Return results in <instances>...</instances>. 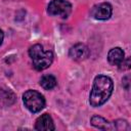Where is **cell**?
<instances>
[{"label": "cell", "mask_w": 131, "mask_h": 131, "mask_svg": "<svg viewBox=\"0 0 131 131\" xmlns=\"http://www.w3.org/2000/svg\"><path fill=\"white\" fill-rule=\"evenodd\" d=\"M119 69L120 70H123V71L129 70L130 69V58L129 57H125L124 60L122 61V63L119 66Z\"/></svg>", "instance_id": "4fadbf2b"}, {"label": "cell", "mask_w": 131, "mask_h": 131, "mask_svg": "<svg viewBox=\"0 0 131 131\" xmlns=\"http://www.w3.org/2000/svg\"><path fill=\"white\" fill-rule=\"evenodd\" d=\"M114 126H115V129H118V130H129L130 127H129V124L127 121L125 120H117L116 122H114Z\"/></svg>", "instance_id": "7c38bea8"}, {"label": "cell", "mask_w": 131, "mask_h": 131, "mask_svg": "<svg viewBox=\"0 0 131 131\" xmlns=\"http://www.w3.org/2000/svg\"><path fill=\"white\" fill-rule=\"evenodd\" d=\"M124 58H125V53H124L123 49L120 47L112 48L107 53V61L112 66L119 67L122 63V61L124 60Z\"/></svg>", "instance_id": "ba28073f"}, {"label": "cell", "mask_w": 131, "mask_h": 131, "mask_svg": "<svg viewBox=\"0 0 131 131\" xmlns=\"http://www.w3.org/2000/svg\"><path fill=\"white\" fill-rule=\"evenodd\" d=\"M23 101L28 111L33 114L41 112L45 106L44 96L36 90H28L23 95Z\"/></svg>", "instance_id": "3957f363"}, {"label": "cell", "mask_w": 131, "mask_h": 131, "mask_svg": "<svg viewBox=\"0 0 131 131\" xmlns=\"http://www.w3.org/2000/svg\"><path fill=\"white\" fill-rule=\"evenodd\" d=\"M90 14L97 20H106L113 14V7L108 2H102L92 7Z\"/></svg>", "instance_id": "5b68a950"}, {"label": "cell", "mask_w": 131, "mask_h": 131, "mask_svg": "<svg viewBox=\"0 0 131 131\" xmlns=\"http://www.w3.org/2000/svg\"><path fill=\"white\" fill-rule=\"evenodd\" d=\"M90 54L89 48L83 43H77L69 50V56L76 61H82L86 59Z\"/></svg>", "instance_id": "8992f818"}, {"label": "cell", "mask_w": 131, "mask_h": 131, "mask_svg": "<svg viewBox=\"0 0 131 131\" xmlns=\"http://www.w3.org/2000/svg\"><path fill=\"white\" fill-rule=\"evenodd\" d=\"M90 123L93 127L101 129V130H113L115 129L114 123L108 122L106 119L100 117V116H93L90 119Z\"/></svg>", "instance_id": "9c48e42d"}, {"label": "cell", "mask_w": 131, "mask_h": 131, "mask_svg": "<svg viewBox=\"0 0 131 131\" xmlns=\"http://www.w3.org/2000/svg\"><path fill=\"white\" fill-rule=\"evenodd\" d=\"M57 82L54 76L52 75H44L40 79V85L45 90H51L56 86Z\"/></svg>", "instance_id": "30bf717a"}, {"label": "cell", "mask_w": 131, "mask_h": 131, "mask_svg": "<svg viewBox=\"0 0 131 131\" xmlns=\"http://www.w3.org/2000/svg\"><path fill=\"white\" fill-rule=\"evenodd\" d=\"M114 90L113 80L105 75H98L94 78L93 85L89 94V103L93 107L104 104L111 97Z\"/></svg>", "instance_id": "6da1fadb"}, {"label": "cell", "mask_w": 131, "mask_h": 131, "mask_svg": "<svg viewBox=\"0 0 131 131\" xmlns=\"http://www.w3.org/2000/svg\"><path fill=\"white\" fill-rule=\"evenodd\" d=\"M12 95H14V94L10 90H0V99L8 105L11 104V101H9V98L15 99V96H12Z\"/></svg>", "instance_id": "8fae6325"}, {"label": "cell", "mask_w": 131, "mask_h": 131, "mask_svg": "<svg viewBox=\"0 0 131 131\" xmlns=\"http://www.w3.org/2000/svg\"><path fill=\"white\" fill-rule=\"evenodd\" d=\"M3 40H4V33H3V31L0 29V46L2 45Z\"/></svg>", "instance_id": "5bb4252c"}, {"label": "cell", "mask_w": 131, "mask_h": 131, "mask_svg": "<svg viewBox=\"0 0 131 131\" xmlns=\"http://www.w3.org/2000/svg\"><path fill=\"white\" fill-rule=\"evenodd\" d=\"M47 12L51 16L67 18L72 12V4L67 0H52L47 6Z\"/></svg>", "instance_id": "277c9868"}, {"label": "cell", "mask_w": 131, "mask_h": 131, "mask_svg": "<svg viewBox=\"0 0 131 131\" xmlns=\"http://www.w3.org/2000/svg\"><path fill=\"white\" fill-rule=\"evenodd\" d=\"M29 55L32 59L33 67L37 71H44L49 68L53 61V53L51 50H46L41 44H35L30 47Z\"/></svg>", "instance_id": "7a4b0ae2"}, {"label": "cell", "mask_w": 131, "mask_h": 131, "mask_svg": "<svg viewBox=\"0 0 131 131\" xmlns=\"http://www.w3.org/2000/svg\"><path fill=\"white\" fill-rule=\"evenodd\" d=\"M35 129L36 130H46V131H51L55 130V126L53 123V120L49 114H43L41 115L35 123Z\"/></svg>", "instance_id": "52a82bcc"}]
</instances>
